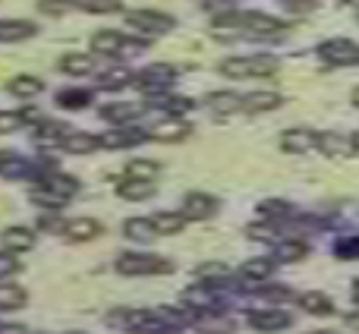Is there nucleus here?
Wrapping results in <instances>:
<instances>
[{"instance_id": "nucleus-1", "label": "nucleus", "mask_w": 359, "mask_h": 334, "mask_svg": "<svg viewBox=\"0 0 359 334\" xmlns=\"http://www.w3.org/2000/svg\"><path fill=\"white\" fill-rule=\"evenodd\" d=\"M221 76L227 79H259V76H274L278 73V60L274 57H265V54H255V57H227L221 60Z\"/></svg>"}, {"instance_id": "nucleus-29", "label": "nucleus", "mask_w": 359, "mask_h": 334, "mask_svg": "<svg viewBox=\"0 0 359 334\" xmlns=\"http://www.w3.org/2000/svg\"><path fill=\"white\" fill-rule=\"evenodd\" d=\"M25 290L19 284H0V312H16L25 306Z\"/></svg>"}, {"instance_id": "nucleus-38", "label": "nucleus", "mask_w": 359, "mask_h": 334, "mask_svg": "<svg viewBox=\"0 0 359 334\" xmlns=\"http://www.w3.org/2000/svg\"><path fill=\"white\" fill-rule=\"evenodd\" d=\"M303 255H309V246H306L303 240L278 243V262H299Z\"/></svg>"}, {"instance_id": "nucleus-16", "label": "nucleus", "mask_w": 359, "mask_h": 334, "mask_svg": "<svg viewBox=\"0 0 359 334\" xmlns=\"http://www.w3.org/2000/svg\"><path fill=\"white\" fill-rule=\"evenodd\" d=\"M38 25L29 19H0V41L13 44V41H25V38H35Z\"/></svg>"}, {"instance_id": "nucleus-14", "label": "nucleus", "mask_w": 359, "mask_h": 334, "mask_svg": "<svg viewBox=\"0 0 359 334\" xmlns=\"http://www.w3.org/2000/svg\"><path fill=\"white\" fill-rule=\"evenodd\" d=\"M205 107H208L211 114H217V117H227V114L243 111V95L230 92V88H221V92L205 95Z\"/></svg>"}, {"instance_id": "nucleus-18", "label": "nucleus", "mask_w": 359, "mask_h": 334, "mask_svg": "<svg viewBox=\"0 0 359 334\" xmlns=\"http://www.w3.org/2000/svg\"><path fill=\"white\" fill-rule=\"evenodd\" d=\"M32 167L29 161H25L22 155H16V152H0V177L4 180H25L32 177Z\"/></svg>"}, {"instance_id": "nucleus-48", "label": "nucleus", "mask_w": 359, "mask_h": 334, "mask_svg": "<svg viewBox=\"0 0 359 334\" xmlns=\"http://www.w3.org/2000/svg\"><path fill=\"white\" fill-rule=\"evenodd\" d=\"M19 114H22V120H25V123H35V120H38V111H35V107H22V111H19Z\"/></svg>"}, {"instance_id": "nucleus-26", "label": "nucleus", "mask_w": 359, "mask_h": 334, "mask_svg": "<svg viewBox=\"0 0 359 334\" xmlns=\"http://www.w3.org/2000/svg\"><path fill=\"white\" fill-rule=\"evenodd\" d=\"M6 92L16 95V98H35V95L44 92V82L38 76H13L6 82Z\"/></svg>"}, {"instance_id": "nucleus-50", "label": "nucleus", "mask_w": 359, "mask_h": 334, "mask_svg": "<svg viewBox=\"0 0 359 334\" xmlns=\"http://www.w3.org/2000/svg\"><path fill=\"white\" fill-rule=\"evenodd\" d=\"M350 325H353V328H359V316H350Z\"/></svg>"}, {"instance_id": "nucleus-6", "label": "nucleus", "mask_w": 359, "mask_h": 334, "mask_svg": "<svg viewBox=\"0 0 359 334\" xmlns=\"http://www.w3.org/2000/svg\"><path fill=\"white\" fill-rule=\"evenodd\" d=\"M240 22L246 38H280L287 32V22L265 16V13H240Z\"/></svg>"}, {"instance_id": "nucleus-47", "label": "nucleus", "mask_w": 359, "mask_h": 334, "mask_svg": "<svg viewBox=\"0 0 359 334\" xmlns=\"http://www.w3.org/2000/svg\"><path fill=\"white\" fill-rule=\"evenodd\" d=\"M284 4L290 6V10H299V13H303V10H316L318 0H284Z\"/></svg>"}, {"instance_id": "nucleus-52", "label": "nucleus", "mask_w": 359, "mask_h": 334, "mask_svg": "<svg viewBox=\"0 0 359 334\" xmlns=\"http://www.w3.org/2000/svg\"><path fill=\"white\" fill-rule=\"evenodd\" d=\"M353 105L359 107V88H356V92H353Z\"/></svg>"}, {"instance_id": "nucleus-20", "label": "nucleus", "mask_w": 359, "mask_h": 334, "mask_svg": "<svg viewBox=\"0 0 359 334\" xmlns=\"http://www.w3.org/2000/svg\"><path fill=\"white\" fill-rule=\"evenodd\" d=\"M35 142L38 145H60L63 139L69 136V126L67 123H60V120H41V123L35 126Z\"/></svg>"}, {"instance_id": "nucleus-53", "label": "nucleus", "mask_w": 359, "mask_h": 334, "mask_svg": "<svg viewBox=\"0 0 359 334\" xmlns=\"http://www.w3.org/2000/svg\"><path fill=\"white\" fill-rule=\"evenodd\" d=\"M316 334H331V331H316Z\"/></svg>"}, {"instance_id": "nucleus-43", "label": "nucleus", "mask_w": 359, "mask_h": 334, "mask_svg": "<svg viewBox=\"0 0 359 334\" xmlns=\"http://www.w3.org/2000/svg\"><path fill=\"white\" fill-rule=\"evenodd\" d=\"M38 230H48V234H63V230H67V221H63L57 211H54V215L48 211V215L38 218Z\"/></svg>"}, {"instance_id": "nucleus-5", "label": "nucleus", "mask_w": 359, "mask_h": 334, "mask_svg": "<svg viewBox=\"0 0 359 334\" xmlns=\"http://www.w3.org/2000/svg\"><path fill=\"white\" fill-rule=\"evenodd\" d=\"M318 57L331 67H356L359 63V44L350 38H331L318 44Z\"/></svg>"}, {"instance_id": "nucleus-30", "label": "nucleus", "mask_w": 359, "mask_h": 334, "mask_svg": "<svg viewBox=\"0 0 359 334\" xmlns=\"http://www.w3.org/2000/svg\"><path fill=\"white\" fill-rule=\"evenodd\" d=\"M271 272H274L271 259H249V262H243L240 265V278L243 281H265V278H271Z\"/></svg>"}, {"instance_id": "nucleus-4", "label": "nucleus", "mask_w": 359, "mask_h": 334, "mask_svg": "<svg viewBox=\"0 0 359 334\" xmlns=\"http://www.w3.org/2000/svg\"><path fill=\"white\" fill-rule=\"evenodd\" d=\"M126 25H133L142 35H168L177 22H174V16L158 13V10H130L126 13Z\"/></svg>"}, {"instance_id": "nucleus-44", "label": "nucleus", "mask_w": 359, "mask_h": 334, "mask_svg": "<svg viewBox=\"0 0 359 334\" xmlns=\"http://www.w3.org/2000/svg\"><path fill=\"white\" fill-rule=\"evenodd\" d=\"M22 123L25 120L19 111H0V133H16Z\"/></svg>"}, {"instance_id": "nucleus-8", "label": "nucleus", "mask_w": 359, "mask_h": 334, "mask_svg": "<svg viewBox=\"0 0 359 334\" xmlns=\"http://www.w3.org/2000/svg\"><path fill=\"white\" fill-rule=\"evenodd\" d=\"M180 215L186 221H208V218L217 215V199L208 196V192H189L183 199V211Z\"/></svg>"}, {"instance_id": "nucleus-51", "label": "nucleus", "mask_w": 359, "mask_h": 334, "mask_svg": "<svg viewBox=\"0 0 359 334\" xmlns=\"http://www.w3.org/2000/svg\"><path fill=\"white\" fill-rule=\"evenodd\" d=\"M353 300L359 303V284H353Z\"/></svg>"}, {"instance_id": "nucleus-36", "label": "nucleus", "mask_w": 359, "mask_h": 334, "mask_svg": "<svg viewBox=\"0 0 359 334\" xmlns=\"http://www.w3.org/2000/svg\"><path fill=\"white\" fill-rule=\"evenodd\" d=\"M158 173H161V164L149 161V158H136V161L126 164V177L133 180H155Z\"/></svg>"}, {"instance_id": "nucleus-2", "label": "nucleus", "mask_w": 359, "mask_h": 334, "mask_svg": "<svg viewBox=\"0 0 359 334\" xmlns=\"http://www.w3.org/2000/svg\"><path fill=\"white\" fill-rule=\"evenodd\" d=\"M170 262L161 259V255H151V253H123L117 259V272L126 274V278H142V274H168L170 272Z\"/></svg>"}, {"instance_id": "nucleus-19", "label": "nucleus", "mask_w": 359, "mask_h": 334, "mask_svg": "<svg viewBox=\"0 0 359 334\" xmlns=\"http://www.w3.org/2000/svg\"><path fill=\"white\" fill-rule=\"evenodd\" d=\"M280 105H284V95H278V92H252V95H243V111H249V114L278 111Z\"/></svg>"}, {"instance_id": "nucleus-35", "label": "nucleus", "mask_w": 359, "mask_h": 334, "mask_svg": "<svg viewBox=\"0 0 359 334\" xmlns=\"http://www.w3.org/2000/svg\"><path fill=\"white\" fill-rule=\"evenodd\" d=\"M303 309L312 312V316H331L334 312V300L328 297V293H303Z\"/></svg>"}, {"instance_id": "nucleus-3", "label": "nucleus", "mask_w": 359, "mask_h": 334, "mask_svg": "<svg viewBox=\"0 0 359 334\" xmlns=\"http://www.w3.org/2000/svg\"><path fill=\"white\" fill-rule=\"evenodd\" d=\"M177 76L180 73H177L174 63H151V67H145L142 73L133 76V82H136V88L145 95H164V92H170Z\"/></svg>"}, {"instance_id": "nucleus-33", "label": "nucleus", "mask_w": 359, "mask_h": 334, "mask_svg": "<svg viewBox=\"0 0 359 334\" xmlns=\"http://www.w3.org/2000/svg\"><path fill=\"white\" fill-rule=\"evenodd\" d=\"M57 105L67 107V111H82L86 105H92V92H86V88H63V92H57Z\"/></svg>"}, {"instance_id": "nucleus-9", "label": "nucleus", "mask_w": 359, "mask_h": 334, "mask_svg": "<svg viewBox=\"0 0 359 334\" xmlns=\"http://www.w3.org/2000/svg\"><path fill=\"white\" fill-rule=\"evenodd\" d=\"M318 149L328 158H353L359 152V139L347 133H322L318 136Z\"/></svg>"}, {"instance_id": "nucleus-7", "label": "nucleus", "mask_w": 359, "mask_h": 334, "mask_svg": "<svg viewBox=\"0 0 359 334\" xmlns=\"http://www.w3.org/2000/svg\"><path fill=\"white\" fill-rule=\"evenodd\" d=\"M280 149L287 155H306V152L318 149V133L309 130V126H293V130H287L280 136Z\"/></svg>"}, {"instance_id": "nucleus-46", "label": "nucleus", "mask_w": 359, "mask_h": 334, "mask_svg": "<svg viewBox=\"0 0 359 334\" xmlns=\"http://www.w3.org/2000/svg\"><path fill=\"white\" fill-rule=\"evenodd\" d=\"M255 293H259V297H265V300H278V303L290 297V290H287V287H259Z\"/></svg>"}, {"instance_id": "nucleus-27", "label": "nucleus", "mask_w": 359, "mask_h": 334, "mask_svg": "<svg viewBox=\"0 0 359 334\" xmlns=\"http://www.w3.org/2000/svg\"><path fill=\"white\" fill-rule=\"evenodd\" d=\"M198 284L211 287V284H230V268L221 265V262H205V265L196 268Z\"/></svg>"}, {"instance_id": "nucleus-42", "label": "nucleus", "mask_w": 359, "mask_h": 334, "mask_svg": "<svg viewBox=\"0 0 359 334\" xmlns=\"http://www.w3.org/2000/svg\"><path fill=\"white\" fill-rule=\"evenodd\" d=\"M337 259H359V236H344L334 246Z\"/></svg>"}, {"instance_id": "nucleus-17", "label": "nucleus", "mask_w": 359, "mask_h": 334, "mask_svg": "<svg viewBox=\"0 0 359 334\" xmlns=\"http://www.w3.org/2000/svg\"><path fill=\"white\" fill-rule=\"evenodd\" d=\"M0 246H4L6 253H29V249L35 246V230H29V227H6L4 234H0Z\"/></svg>"}, {"instance_id": "nucleus-22", "label": "nucleus", "mask_w": 359, "mask_h": 334, "mask_svg": "<svg viewBox=\"0 0 359 334\" xmlns=\"http://www.w3.org/2000/svg\"><path fill=\"white\" fill-rule=\"evenodd\" d=\"M123 41H126V35H120V32H98V35L92 38V54L120 57V51H123Z\"/></svg>"}, {"instance_id": "nucleus-28", "label": "nucleus", "mask_w": 359, "mask_h": 334, "mask_svg": "<svg viewBox=\"0 0 359 334\" xmlns=\"http://www.w3.org/2000/svg\"><path fill=\"white\" fill-rule=\"evenodd\" d=\"M60 149H67L69 155H88V152L98 149V136H88V133H73L60 142Z\"/></svg>"}, {"instance_id": "nucleus-13", "label": "nucleus", "mask_w": 359, "mask_h": 334, "mask_svg": "<svg viewBox=\"0 0 359 334\" xmlns=\"http://www.w3.org/2000/svg\"><path fill=\"white\" fill-rule=\"evenodd\" d=\"M101 234H104V224L95 221V218H76V221H69V224H67V230H63V236H67L69 243L98 240Z\"/></svg>"}, {"instance_id": "nucleus-24", "label": "nucleus", "mask_w": 359, "mask_h": 334, "mask_svg": "<svg viewBox=\"0 0 359 334\" xmlns=\"http://www.w3.org/2000/svg\"><path fill=\"white\" fill-rule=\"evenodd\" d=\"M149 107H161V111H168L170 117H180V114H189L192 107V101L189 98H177V95H149Z\"/></svg>"}, {"instance_id": "nucleus-23", "label": "nucleus", "mask_w": 359, "mask_h": 334, "mask_svg": "<svg viewBox=\"0 0 359 334\" xmlns=\"http://www.w3.org/2000/svg\"><path fill=\"white\" fill-rule=\"evenodd\" d=\"M117 192H120V199H130V202H142V199L155 196V180H133V177H126L123 183L117 186Z\"/></svg>"}, {"instance_id": "nucleus-37", "label": "nucleus", "mask_w": 359, "mask_h": 334, "mask_svg": "<svg viewBox=\"0 0 359 334\" xmlns=\"http://www.w3.org/2000/svg\"><path fill=\"white\" fill-rule=\"evenodd\" d=\"M32 202H35V205H44V208H50V211H57L63 202H67V199L57 196V192H54V189H48L44 183H38L35 189H32Z\"/></svg>"}, {"instance_id": "nucleus-31", "label": "nucleus", "mask_w": 359, "mask_h": 334, "mask_svg": "<svg viewBox=\"0 0 359 334\" xmlns=\"http://www.w3.org/2000/svg\"><path fill=\"white\" fill-rule=\"evenodd\" d=\"M123 234L136 243H149V240H155V224H151L149 218H130V221L123 224Z\"/></svg>"}, {"instance_id": "nucleus-10", "label": "nucleus", "mask_w": 359, "mask_h": 334, "mask_svg": "<svg viewBox=\"0 0 359 334\" xmlns=\"http://www.w3.org/2000/svg\"><path fill=\"white\" fill-rule=\"evenodd\" d=\"M249 325L255 331H280V328H290L293 316L284 309H252L249 312Z\"/></svg>"}, {"instance_id": "nucleus-11", "label": "nucleus", "mask_w": 359, "mask_h": 334, "mask_svg": "<svg viewBox=\"0 0 359 334\" xmlns=\"http://www.w3.org/2000/svg\"><path fill=\"white\" fill-rule=\"evenodd\" d=\"M149 139V133H142L139 126H120V130H111L104 133V136H98V145H104V149H130V145H139Z\"/></svg>"}, {"instance_id": "nucleus-25", "label": "nucleus", "mask_w": 359, "mask_h": 334, "mask_svg": "<svg viewBox=\"0 0 359 334\" xmlns=\"http://www.w3.org/2000/svg\"><path fill=\"white\" fill-rule=\"evenodd\" d=\"M57 67L67 76H88L95 69V54H63Z\"/></svg>"}, {"instance_id": "nucleus-39", "label": "nucleus", "mask_w": 359, "mask_h": 334, "mask_svg": "<svg viewBox=\"0 0 359 334\" xmlns=\"http://www.w3.org/2000/svg\"><path fill=\"white\" fill-rule=\"evenodd\" d=\"M73 4L79 6V10H86V13H107V16L123 10L120 0H73Z\"/></svg>"}, {"instance_id": "nucleus-40", "label": "nucleus", "mask_w": 359, "mask_h": 334, "mask_svg": "<svg viewBox=\"0 0 359 334\" xmlns=\"http://www.w3.org/2000/svg\"><path fill=\"white\" fill-rule=\"evenodd\" d=\"M259 215L268 218V221H280V218L290 215V205H287V202H278V199H268V202L259 205Z\"/></svg>"}, {"instance_id": "nucleus-45", "label": "nucleus", "mask_w": 359, "mask_h": 334, "mask_svg": "<svg viewBox=\"0 0 359 334\" xmlns=\"http://www.w3.org/2000/svg\"><path fill=\"white\" fill-rule=\"evenodd\" d=\"M16 272H19V262L4 249V253H0V281L10 278V274H16Z\"/></svg>"}, {"instance_id": "nucleus-15", "label": "nucleus", "mask_w": 359, "mask_h": 334, "mask_svg": "<svg viewBox=\"0 0 359 334\" xmlns=\"http://www.w3.org/2000/svg\"><path fill=\"white\" fill-rule=\"evenodd\" d=\"M145 111V105H130V101H114V105H104L101 107V117L107 123H117V126H126Z\"/></svg>"}, {"instance_id": "nucleus-32", "label": "nucleus", "mask_w": 359, "mask_h": 334, "mask_svg": "<svg viewBox=\"0 0 359 334\" xmlns=\"http://www.w3.org/2000/svg\"><path fill=\"white\" fill-rule=\"evenodd\" d=\"M151 224H155V234L170 236V234H180V230L186 227V218L180 215V211H161V215L151 218Z\"/></svg>"}, {"instance_id": "nucleus-21", "label": "nucleus", "mask_w": 359, "mask_h": 334, "mask_svg": "<svg viewBox=\"0 0 359 334\" xmlns=\"http://www.w3.org/2000/svg\"><path fill=\"white\" fill-rule=\"evenodd\" d=\"M38 183H44L48 189H54L57 196H63V199H73L76 192H79V180L69 177V173H60V171H50L48 177H41Z\"/></svg>"}, {"instance_id": "nucleus-49", "label": "nucleus", "mask_w": 359, "mask_h": 334, "mask_svg": "<svg viewBox=\"0 0 359 334\" xmlns=\"http://www.w3.org/2000/svg\"><path fill=\"white\" fill-rule=\"evenodd\" d=\"M0 334H25L22 328H0Z\"/></svg>"}, {"instance_id": "nucleus-12", "label": "nucleus", "mask_w": 359, "mask_h": 334, "mask_svg": "<svg viewBox=\"0 0 359 334\" xmlns=\"http://www.w3.org/2000/svg\"><path fill=\"white\" fill-rule=\"evenodd\" d=\"M189 133H192V126L186 123V120L168 117V120H161L158 126H151V130H149V139H155V142H183Z\"/></svg>"}, {"instance_id": "nucleus-41", "label": "nucleus", "mask_w": 359, "mask_h": 334, "mask_svg": "<svg viewBox=\"0 0 359 334\" xmlns=\"http://www.w3.org/2000/svg\"><path fill=\"white\" fill-rule=\"evenodd\" d=\"M38 10L48 13V16H63V13L76 10L73 0H38Z\"/></svg>"}, {"instance_id": "nucleus-34", "label": "nucleus", "mask_w": 359, "mask_h": 334, "mask_svg": "<svg viewBox=\"0 0 359 334\" xmlns=\"http://www.w3.org/2000/svg\"><path fill=\"white\" fill-rule=\"evenodd\" d=\"M133 76H136V73H130L126 67H114V69H107V73H101L98 88H104V92H117V88L130 86Z\"/></svg>"}]
</instances>
